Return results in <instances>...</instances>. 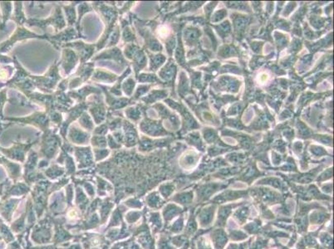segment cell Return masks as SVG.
<instances>
[{"label": "cell", "instance_id": "6da1fadb", "mask_svg": "<svg viewBox=\"0 0 334 249\" xmlns=\"http://www.w3.org/2000/svg\"><path fill=\"white\" fill-rule=\"evenodd\" d=\"M0 9L2 12V21L0 23V30L5 31L6 23L10 19L12 13L11 2H0Z\"/></svg>", "mask_w": 334, "mask_h": 249}, {"label": "cell", "instance_id": "7a4b0ae2", "mask_svg": "<svg viewBox=\"0 0 334 249\" xmlns=\"http://www.w3.org/2000/svg\"><path fill=\"white\" fill-rule=\"evenodd\" d=\"M14 7H15V10H14V15L13 19L16 23H18L19 25H23V23L25 22V18H24L23 10H22V3H14Z\"/></svg>", "mask_w": 334, "mask_h": 249}, {"label": "cell", "instance_id": "3957f363", "mask_svg": "<svg viewBox=\"0 0 334 249\" xmlns=\"http://www.w3.org/2000/svg\"><path fill=\"white\" fill-rule=\"evenodd\" d=\"M6 89H3L0 92V119H4V106L5 102H7V95Z\"/></svg>", "mask_w": 334, "mask_h": 249}, {"label": "cell", "instance_id": "277c9868", "mask_svg": "<svg viewBox=\"0 0 334 249\" xmlns=\"http://www.w3.org/2000/svg\"><path fill=\"white\" fill-rule=\"evenodd\" d=\"M1 132H0V134H1ZM0 149H1V147H0Z\"/></svg>", "mask_w": 334, "mask_h": 249}]
</instances>
